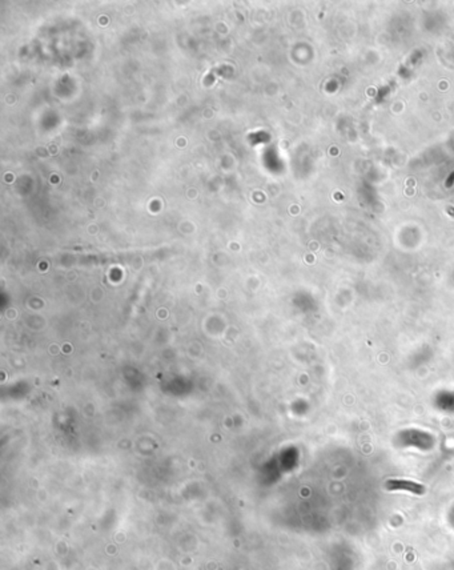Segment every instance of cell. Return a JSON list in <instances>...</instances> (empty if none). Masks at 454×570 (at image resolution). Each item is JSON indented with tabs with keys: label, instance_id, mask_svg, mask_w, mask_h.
<instances>
[{
	"label": "cell",
	"instance_id": "cell-1",
	"mask_svg": "<svg viewBox=\"0 0 454 570\" xmlns=\"http://www.w3.org/2000/svg\"><path fill=\"white\" fill-rule=\"evenodd\" d=\"M386 486H388V489L390 490H409V492H412V493L414 494H422L424 492H425V489H424V486L420 484H416V482H413V481H406V480H389L388 482H386Z\"/></svg>",
	"mask_w": 454,
	"mask_h": 570
}]
</instances>
